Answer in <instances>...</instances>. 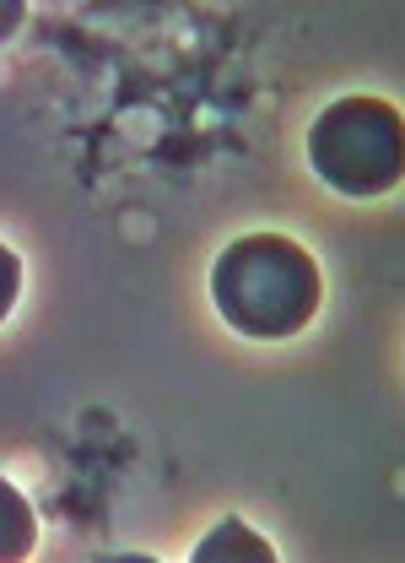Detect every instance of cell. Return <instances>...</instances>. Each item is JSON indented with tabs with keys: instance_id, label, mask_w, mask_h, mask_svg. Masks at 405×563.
Here are the masks:
<instances>
[{
	"instance_id": "obj_4",
	"label": "cell",
	"mask_w": 405,
	"mask_h": 563,
	"mask_svg": "<svg viewBox=\"0 0 405 563\" xmlns=\"http://www.w3.org/2000/svg\"><path fill=\"white\" fill-rule=\"evenodd\" d=\"M233 559L270 563V559H275V548H270L260 531H249L244 520H222V526L205 537L201 548H195V563H233Z\"/></svg>"
},
{
	"instance_id": "obj_5",
	"label": "cell",
	"mask_w": 405,
	"mask_h": 563,
	"mask_svg": "<svg viewBox=\"0 0 405 563\" xmlns=\"http://www.w3.org/2000/svg\"><path fill=\"white\" fill-rule=\"evenodd\" d=\"M16 298H22V261H16V250L0 244V320L16 309Z\"/></svg>"
},
{
	"instance_id": "obj_1",
	"label": "cell",
	"mask_w": 405,
	"mask_h": 563,
	"mask_svg": "<svg viewBox=\"0 0 405 563\" xmlns=\"http://www.w3.org/2000/svg\"><path fill=\"white\" fill-rule=\"evenodd\" d=\"M211 298L216 314L249 336V342H281L297 336L325 298V282L314 255L297 239L281 233H244L233 239L211 266Z\"/></svg>"
},
{
	"instance_id": "obj_6",
	"label": "cell",
	"mask_w": 405,
	"mask_h": 563,
	"mask_svg": "<svg viewBox=\"0 0 405 563\" xmlns=\"http://www.w3.org/2000/svg\"><path fill=\"white\" fill-rule=\"evenodd\" d=\"M27 22V5L22 0H0V44L5 38H16V27Z\"/></svg>"
},
{
	"instance_id": "obj_3",
	"label": "cell",
	"mask_w": 405,
	"mask_h": 563,
	"mask_svg": "<svg viewBox=\"0 0 405 563\" xmlns=\"http://www.w3.org/2000/svg\"><path fill=\"white\" fill-rule=\"evenodd\" d=\"M38 542V520H33V504L22 498L16 483L0 477V563H16L33 553Z\"/></svg>"
},
{
	"instance_id": "obj_2",
	"label": "cell",
	"mask_w": 405,
	"mask_h": 563,
	"mask_svg": "<svg viewBox=\"0 0 405 563\" xmlns=\"http://www.w3.org/2000/svg\"><path fill=\"white\" fill-rule=\"evenodd\" d=\"M401 109L384 98H336L314 131H308V163L314 174L346 196L373 201L401 185Z\"/></svg>"
}]
</instances>
